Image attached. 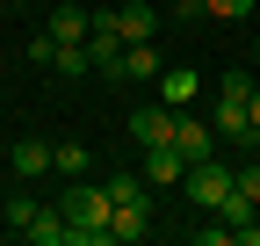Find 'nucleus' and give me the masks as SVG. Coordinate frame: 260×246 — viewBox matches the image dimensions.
Listing matches in <instances>:
<instances>
[{
	"label": "nucleus",
	"mask_w": 260,
	"mask_h": 246,
	"mask_svg": "<svg viewBox=\"0 0 260 246\" xmlns=\"http://www.w3.org/2000/svg\"><path fill=\"white\" fill-rule=\"evenodd\" d=\"M51 167H58V174H65V181H73V174H80V167H94V152H87V145H80V138H58V145H51Z\"/></svg>",
	"instance_id": "ddd939ff"
},
{
	"label": "nucleus",
	"mask_w": 260,
	"mask_h": 246,
	"mask_svg": "<svg viewBox=\"0 0 260 246\" xmlns=\"http://www.w3.org/2000/svg\"><path fill=\"white\" fill-rule=\"evenodd\" d=\"M65 225H73V246H109V189L102 181H80L73 174V189H65Z\"/></svg>",
	"instance_id": "f257e3e1"
},
{
	"label": "nucleus",
	"mask_w": 260,
	"mask_h": 246,
	"mask_svg": "<svg viewBox=\"0 0 260 246\" xmlns=\"http://www.w3.org/2000/svg\"><path fill=\"white\" fill-rule=\"evenodd\" d=\"M195 95H203V73L195 66H159V102L167 109H188Z\"/></svg>",
	"instance_id": "6e6552de"
},
{
	"label": "nucleus",
	"mask_w": 260,
	"mask_h": 246,
	"mask_svg": "<svg viewBox=\"0 0 260 246\" xmlns=\"http://www.w3.org/2000/svg\"><path fill=\"white\" fill-rule=\"evenodd\" d=\"M51 73H58V80H87V73H94V51H87V44H58Z\"/></svg>",
	"instance_id": "f8f14e48"
},
{
	"label": "nucleus",
	"mask_w": 260,
	"mask_h": 246,
	"mask_svg": "<svg viewBox=\"0 0 260 246\" xmlns=\"http://www.w3.org/2000/svg\"><path fill=\"white\" fill-rule=\"evenodd\" d=\"M109 22H116V37H123V44H152V37H159V8H145V0H123V8H109Z\"/></svg>",
	"instance_id": "423d86ee"
},
{
	"label": "nucleus",
	"mask_w": 260,
	"mask_h": 246,
	"mask_svg": "<svg viewBox=\"0 0 260 246\" xmlns=\"http://www.w3.org/2000/svg\"><path fill=\"white\" fill-rule=\"evenodd\" d=\"M22 239L29 246H73V225H65V210H29V225H22Z\"/></svg>",
	"instance_id": "1a4fd4ad"
},
{
	"label": "nucleus",
	"mask_w": 260,
	"mask_h": 246,
	"mask_svg": "<svg viewBox=\"0 0 260 246\" xmlns=\"http://www.w3.org/2000/svg\"><path fill=\"white\" fill-rule=\"evenodd\" d=\"M94 73H109V80H123V87H130V80H159V51H152V44H123V51L102 58Z\"/></svg>",
	"instance_id": "20e7f679"
},
{
	"label": "nucleus",
	"mask_w": 260,
	"mask_h": 246,
	"mask_svg": "<svg viewBox=\"0 0 260 246\" xmlns=\"http://www.w3.org/2000/svg\"><path fill=\"white\" fill-rule=\"evenodd\" d=\"M15 174H51V145L44 138H22L15 145Z\"/></svg>",
	"instance_id": "4468645a"
},
{
	"label": "nucleus",
	"mask_w": 260,
	"mask_h": 246,
	"mask_svg": "<svg viewBox=\"0 0 260 246\" xmlns=\"http://www.w3.org/2000/svg\"><path fill=\"white\" fill-rule=\"evenodd\" d=\"M232 181H239V167H224L217 152H210V160H188V203L217 218V203L232 196Z\"/></svg>",
	"instance_id": "f03ea898"
},
{
	"label": "nucleus",
	"mask_w": 260,
	"mask_h": 246,
	"mask_svg": "<svg viewBox=\"0 0 260 246\" xmlns=\"http://www.w3.org/2000/svg\"><path fill=\"white\" fill-rule=\"evenodd\" d=\"M138 174L152 181V189H159V181H181V174H188V152H181L174 138H159V145H145V152H138Z\"/></svg>",
	"instance_id": "39448f33"
},
{
	"label": "nucleus",
	"mask_w": 260,
	"mask_h": 246,
	"mask_svg": "<svg viewBox=\"0 0 260 246\" xmlns=\"http://www.w3.org/2000/svg\"><path fill=\"white\" fill-rule=\"evenodd\" d=\"M22 58H29V66H51V58H58V37H51V29H44V37H29Z\"/></svg>",
	"instance_id": "2eb2a0df"
},
{
	"label": "nucleus",
	"mask_w": 260,
	"mask_h": 246,
	"mask_svg": "<svg viewBox=\"0 0 260 246\" xmlns=\"http://www.w3.org/2000/svg\"><path fill=\"white\" fill-rule=\"evenodd\" d=\"M174 116H181V109H167V102H159V109H130V138H138V152L159 145V138H174Z\"/></svg>",
	"instance_id": "9d476101"
},
{
	"label": "nucleus",
	"mask_w": 260,
	"mask_h": 246,
	"mask_svg": "<svg viewBox=\"0 0 260 246\" xmlns=\"http://www.w3.org/2000/svg\"><path fill=\"white\" fill-rule=\"evenodd\" d=\"M217 95H253V73H246V66H232V73L217 80Z\"/></svg>",
	"instance_id": "dca6fc26"
},
{
	"label": "nucleus",
	"mask_w": 260,
	"mask_h": 246,
	"mask_svg": "<svg viewBox=\"0 0 260 246\" xmlns=\"http://www.w3.org/2000/svg\"><path fill=\"white\" fill-rule=\"evenodd\" d=\"M210 15H224V22H239V15H253V0H210Z\"/></svg>",
	"instance_id": "a211bd4d"
},
{
	"label": "nucleus",
	"mask_w": 260,
	"mask_h": 246,
	"mask_svg": "<svg viewBox=\"0 0 260 246\" xmlns=\"http://www.w3.org/2000/svg\"><path fill=\"white\" fill-rule=\"evenodd\" d=\"M210 123H217V138H224V145H246V152H260V123H253L246 95H217Z\"/></svg>",
	"instance_id": "7ed1b4c3"
},
{
	"label": "nucleus",
	"mask_w": 260,
	"mask_h": 246,
	"mask_svg": "<svg viewBox=\"0 0 260 246\" xmlns=\"http://www.w3.org/2000/svg\"><path fill=\"white\" fill-rule=\"evenodd\" d=\"M87 29H94L87 8H73V0H65V8H51V37H58V44H87Z\"/></svg>",
	"instance_id": "9b49d317"
},
{
	"label": "nucleus",
	"mask_w": 260,
	"mask_h": 246,
	"mask_svg": "<svg viewBox=\"0 0 260 246\" xmlns=\"http://www.w3.org/2000/svg\"><path fill=\"white\" fill-rule=\"evenodd\" d=\"M253 66H260V51H253Z\"/></svg>",
	"instance_id": "412c9836"
},
{
	"label": "nucleus",
	"mask_w": 260,
	"mask_h": 246,
	"mask_svg": "<svg viewBox=\"0 0 260 246\" xmlns=\"http://www.w3.org/2000/svg\"><path fill=\"white\" fill-rule=\"evenodd\" d=\"M195 246H232V225H224V218L217 225H195Z\"/></svg>",
	"instance_id": "f3484780"
},
{
	"label": "nucleus",
	"mask_w": 260,
	"mask_h": 246,
	"mask_svg": "<svg viewBox=\"0 0 260 246\" xmlns=\"http://www.w3.org/2000/svg\"><path fill=\"white\" fill-rule=\"evenodd\" d=\"M246 109H253V123H260V80H253V95H246Z\"/></svg>",
	"instance_id": "aec40b11"
},
{
	"label": "nucleus",
	"mask_w": 260,
	"mask_h": 246,
	"mask_svg": "<svg viewBox=\"0 0 260 246\" xmlns=\"http://www.w3.org/2000/svg\"><path fill=\"white\" fill-rule=\"evenodd\" d=\"M174 145L188 152V160H210L224 138H217V123H210V116H188V109H181V116H174Z\"/></svg>",
	"instance_id": "0eeeda50"
},
{
	"label": "nucleus",
	"mask_w": 260,
	"mask_h": 246,
	"mask_svg": "<svg viewBox=\"0 0 260 246\" xmlns=\"http://www.w3.org/2000/svg\"><path fill=\"white\" fill-rule=\"evenodd\" d=\"M239 196H253V203H260V160H253V167H239Z\"/></svg>",
	"instance_id": "6ab92c4d"
}]
</instances>
